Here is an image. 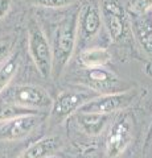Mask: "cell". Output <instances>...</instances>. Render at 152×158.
Instances as JSON below:
<instances>
[{"instance_id": "6da1fadb", "label": "cell", "mask_w": 152, "mask_h": 158, "mask_svg": "<svg viewBox=\"0 0 152 158\" xmlns=\"http://www.w3.org/2000/svg\"><path fill=\"white\" fill-rule=\"evenodd\" d=\"M78 13L80 8L66 16L58 24L52 45L53 54V69L54 77H60L63 69L70 62L72 56L78 41Z\"/></svg>"}, {"instance_id": "7a4b0ae2", "label": "cell", "mask_w": 152, "mask_h": 158, "mask_svg": "<svg viewBox=\"0 0 152 158\" xmlns=\"http://www.w3.org/2000/svg\"><path fill=\"white\" fill-rule=\"evenodd\" d=\"M27 37H28V50L37 71L41 74V77L49 78L52 75V69H53L52 46L49 44L42 28L35 19H31L28 21Z\"/></svg>"}, {"instance_id": "3957f363", "label": "cell", "mask_w": 152, "mask_h": 158, "mask_svg": "<svg viewBox=\"0 0 152 158\" xmlns=\"http://www.w3.org/2000/svg\"><path fill=\"white\" fill-rule=\"evenodd\" d=\"M99 6L110 38L114 42H122L131 28L126 7H123L120 0H99Z\"/></svg>"}, {"instance_id": "277c9868", "label": "cell", "mask_w": 152, "mask_h": 158, "mask_svg": "<svg viewBox=\"0 0 152 158\" xmlns=\"http://www.w3.org/2000/svg\"><path fill=\"white\" fill-rule=\"evenodd\" d=\"M6 103L36 111H48L52 108L53 99L40 86L21 85L11 88L6 95Z\"/></svg>"}, {"instance_id": "5b68a950", "label": "cell", "mask_w": 152, "mask_h": 158, "mask_svg": "<svg viewBox=\"0 0 152 158\" xmlns=\"http://www.w3.org/2000/svg\"><path fill=\"white\" fill-rule=\"evenodd\" d=\"M91 88L87 87L86 90H78V88H70V90H63L57 95L53 100L50 108V116L56 123H62L74 112L85 104L86 102L91 100L93 98L98 96V92L89 91Z\"/></svg>"}, {"instance_id": "8992f818", "label": "cell", "mask_w": 152, "mask_h": 158, "mask_svg": "<svg viewBox=\"0 0 152 158\" xmlns=\"http://www.w3.org/2000/svg\"><path fill=\"white\" fill-rule=\"evenodd\" d=\"M138 92L135 90H124L118 92H110V94H101L91 100L86 102L78 112H98V113H106L110 115L112 112L123 111L128 108L134 103Z\"/></svg>"}, {"instance_id": "52a82bcc", "label": "cell", "mask_w": 152, "mask_h": 158, "mask_svg": "<svg viewBox=\"0 0 152 158\" xmlns=\"http://www.w3.org/2000/svg\"><path fill=\"white\" fill-rule=\"evenodd\" d=\"M102 19L99 0H86L78 13V45H85L101 32Z\"/></svg>"}, {"instance_id": "ba28073f", "label": "cell", "mask_w": 152, "mask_h": 158, "mask_svg": "<svg viewBox=\"0 0 152 158\" xmlns=\"http://www.w3.org/2000/svg\"><path fill=\"white\" fill-rule=\"evenodd\" d=\"M132 141V124L127 115H122L111 125L106 140V153L109 158H118L124 153Z\"/></svg>"}, {"instance_id": "9c48e42d", "label": "cell", "mask_w": 152, "mask_h": 158, "mask_svg": "<svg viewBox=\"0 0 152 158\" xmlns=\"http://www.w3.org/2000/svg\"><path fill=\"white\" fill-rule=\"evenodd\" d=\"M40 113H29V115L17 116L11 120L4 121L0 128V140L2 141H17L31 135V132L40 124Z\"/></svg>"}, {"instance_id": "30bf717a", "label": "cell", "mask_w": 152, "mask_h": 158, "mask_svg": "<svg viewBox=\"0 0 152 158\" xmlns=\"http://www.w3.org/2000/svg\"><path fill=\"white\" fill-rule=\"evenodd\" d=\"M82 83L91 88L93 91L101 94L118 92L120 85L119 78L112 71H109L102 67H86L82 73Z\"/></svg>"}, {"instance_id": "8fae6325", "label": "cell", "mask_w": 152, "mask_h": 158, "mask_svg": "<svg viewBox=\"0 0 152 158\" xmlns=\"http://www.w3.org/2000/svg\"><path fill=\"white\" fill-rule=\"evenodd\" d=\"M130 27L140 48L152 57V9L140 16H131Z\"/></svg>"}, {"instance_id": "7c38bea8", "label": "cell", "mask_w": 152, "mask_h": 158, "mask_svg": "<svg viewBox=\"0 0 152 158\" xmlns=\"http://www.w3.org/2000/svg\"><path fill=\"white\" fill-rule=\"evenodd\" d=\"M61 146L62 141L58 136H46L29 145L20 158H50L57 154Z\"/></svg>"}, {"instance_id": "4fadbf2b", "label": "cell", "mask_w": 152, "mask_h": 158, "mask_svg": "<svg viewBox=\"0 0 152 158\" xmlns=\"http://www.w3.org/2000/svg\"><path fill=\"white\" fill-rule=\"evenodd\" d=\"M110 116L98 112H78L77 123L78 127L87 136H99L109 123Z\"/></svg>"}, {"instance_id": "5bb4252c", "label": "cell", "mask_w": 152, "mask_h": 158, "mask_svg": "<svg viewBox=\"0 0 152 158\" xmlns=\"http://www.w3.org/2000/svg\"><path fill=\"white\" fill-rule=\"evenodd\" d=\"M111 53L106 48H89L80 54V62L85 67H102L111 61Z\"/></svg>"}, {"instance_id": "9a60e30c", "label": "cell", "mask_w": 152, "mask_h": 158, "mask_svg": "<svg viewBox=\"0 0 152 158\" xmlns=\"http://www.w3.org/2000/svg\"><path fill=\"white\" fill-rule=\"evenodd\" d=\"M19 65H20L19 54H13L12 57H9L0 66V95L7 90L8 85L15 78V75H16V73L19 70Z\"/></svg>"}, {"instance_id": "2e32d148", "label": "cell", "mask_w": 152, "mask_h": 158, "mask_svg": "<svg viewBox=\"0 0 152 158\" xmlns=\"http://www.w3.org/2000/svg\"><path fill=\"white\" fill-rule=\"evenodd\" d=\"M29 113H40V111L29 110V108H23V107L11 104V103H6L4 106L0 107V121H7V120H11V118H15L17 116L29 115Z\"/></svg>"}, {"instance_id": "e0dca14e", "label": "cell", "mask_w": 152, "mask_h": 158, "mask_svg": "<svg viewBox=\"0 0 152 158\" xmlns=\"http://www.w3.org/2000/svg\"><path fill=\"white\" fill-rule=\"evenodd\" d=\"M152 9V0H127L126 11L131 16H140Z\"/></svg>"}, {"instance_id": "ac0fdd59", "label": "cell", "mask_w": 152, "mask_h": 158, "mask_svg": "<svg viewBox=\"0 0 152 158\" xmlns=\"http://www.w3.org/2000/svg\"><path fill=\"white\" fill-rule=\"evenodd\" d=\"M31 4L36 7L48 8V9H61L73 6L77 0H28Z\"/></svg>"}, {"instance_id": "d6986e66", "label": "cell", "mask_w": 152, "mask_h": 158, "mask_svg": "<svg viewBox=\"0 0 152 158\" xmlns=\"http://www.w3.org/2000/svg\"><path fill=\"white\" fill-rule=\"evenodd\" d=\"M11 50H12V42L9 41V40L0 41V66L9 58Z\"/></svg>"}, {"instance_id": "ffe728a7", "label": "cell", "mask_w": 152, "mask_h": 158, "mask_svg": "<svg viewBox=\"0 0 152 158\" xmlns=\"http://www.w3.org/2000/svg\"><path fill=\"white\" fill-rule=\"evenodd\" d=\"M12 8V0H0V20H3L4 17L9 13Z\"/></svg>"}, {"instance_id": "44dd1931", "label": "cell", "mask_w": 152, "mask_h": 158, "mask_svg": "<svg viewBox=\"0 0 152 158\" xmlns=\"http://www.w3.org/2000/svg\"><path fill=\"white\" fill-rule=\"evenodd\" d=\"M152 138V121H151V125L148 128V133H147V138H145V144H148L150 140Z\"/></svg>"}]
</instances>
